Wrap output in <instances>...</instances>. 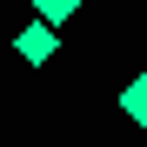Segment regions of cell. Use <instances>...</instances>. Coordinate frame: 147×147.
I'll use <instances>...</instances> for the list:
<instances>
[{
  "label": "cell",
  "mask_w": 147,
  "mask_h": 147,
  "mask_svg": "<svg viewBox=\"0 0 147 147\" xmlns=\"http://www.w3.org/2000/svg\"><path fill=\"white\" fill-rule=\"evenodd\" d=\"M120 114H127L134 127H147V74H134V80L120 87Z\"/></svg>",
  "instance_id": "cell-2"
},
{
  "label": "cell",
  "mask_w": 147,
  "mask_h": 147,
  "mask_svg": "<svg viewBox=\"0 0 147 147\" xmlns=\"http://www.w3.org/2000/svg\"><path fill=\"white\" fill-rule=\"evenodd\" d=\"M54 47H60V40H54V27H40V20H27V27L13 34V54L27 60V67H47V60H54Z\"/></svg>",
  "instance_id": "cell-1"
},
{
  "label": "cell",
  "mask_w": 147,
  "mask_h": 147,
  "mask_svg": "<svg viewBox=\"0 0 147 147\" xmlns=\"http://www.w3.org/2000/svg\"><path fill=\"white\" fill-rule=\"evenodd\" d=\"M74 7L80 0H34V20L40 27H60V20H74Z\"/></svg>",
  "instance_id": "cell-3"
}]
</instances>
